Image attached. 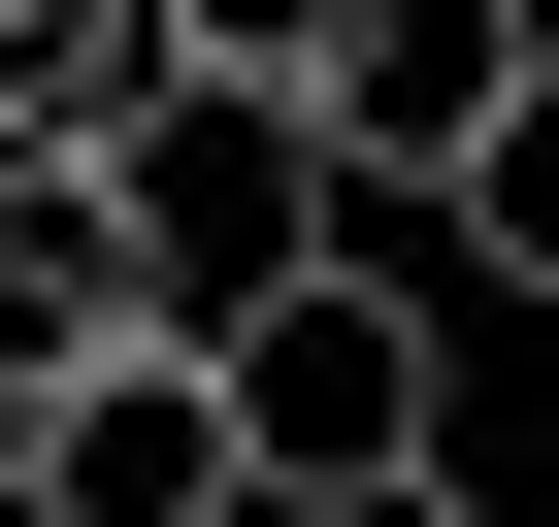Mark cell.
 Here are the masks:
<instances>
[{
  "instance_id": "1",
  "label": "cell",
  "mask_w": 559,
  "mask_h": 527,
  "mask_svg": "<svg viewBox=\"0 0 559 527\" xmlns=\"http://www.w3.org/2000/svg\"><path fill=\"white\" fill-rule=\"evenodd\" d=\"M230 363V429H263V527H428V461H461V363H428V264H263V297L198 330Z\"/></svg>"
},
{
  "instance_id": "2",
  "label": "cell",
  "mask_w": 559,
  "mask_h": 527,
  "mask_svg": "<svg viewBox=\"0 0 559 527\" xmlns=\"http://www.w3.org/2000/svg\"><path fill=\"white\" fill-rule=\"evenodd\" d=\"M99 165H132V264H165V330H230L263 264H330V132L263 99V67H165Z\"/></svg>"
},
{
  "instance_id": "3",
  "label": "cell",
  "mask_w": 559,
  "mask_h": 527,
  "mask_svg": "<svg viewBox=\"0 0 559 527\" xmlns=\"http://www.w3.org/2000/svg\"><path fill=\"white\" fill-rule=\"evenodd\" d=\"M34 527H263V429H230V363H198V330H99V363L34 396Z\"/></svg>"
},
{
  "instance_id": "4",
  "label": "cell",
  "mask_w": 559,
  "mask_h": 527,
  "mask_svg": "<svg viewBox=\"0 0 559 527\" xmlns=\"http://www.w3.org/2000/svg\"><path fill=\"white\" fill-rule=\"evenodd\" d=\"M526 99V0H330V67H297V132H330V198H428L461 132Z\"/></svg>"
},
{
  "instance_id": "5",
  "label": "cell",
  "mask_w": 559,
  "mask_h": 527,
  "mask_svg": "<svg viewBox=\"0 0 559 527\" xmlns=\"http://www.w3.org/2000/svg\"><path fill=\"white\" fill-rule=\"evenodd\" d=\"M99 330H165L132 165H0V363H99Z\"/></svg>"
},
{
  "instance_id": "6",
  "label": "cell",
  "mask_w": 559,
  "mask_h": 527,
  "mask_svg": "<svg viewBox=\"0 0 559 527\" xmlns=\"http://www.w3.org/2000/svg\"><path fill=\"white\" fill-rule=\"evenodd\" d=\"M198 34H165V0H0V165H99L132 99H165Z\"/></svg>"
},
{
  "instance_id": "7",
  "label": "cell",
  "mask_w": 559,
  "mask_h": 527,
  "mask_svg": "<svg viewBox=\"0 0 559 527\" xmlns=\"http://www.w3.org/2000/svg\"><path fill=\"white\" fill-rule=\"evenodd\" d=\"M428 231L493 264V297H559V34H526V99H493V132L428 165Z\"/></svg>"
},
{
  "instance_id": "8",
  "label": "cell",
  "mask_w": 559,
  "mask_h": 527,
  "mask_svg": "<svg viewBox=\"0 0 559 527\" xmlns=\"http://www.w3.org/2000/svg\"><path fill=\"white\" fill-rule=\"evenodd\" d=\"M165 34H198V67H263V99H297V67H330V0H165Z\"/></svg>"
},
{
  "instance_id": "9",
  "label": "cell",
  "mask_w": 559,
  "mask_h": 527,
  "mask_svg": "<svg viewBox=\"0 0 559 527\" xmlns=\"http://www.w3.org/2000/svg\"><path fill=\"white\" fill-rule=\"evenodd\" d=\"M0 527H34V494H0Z\"/></svg>"
}]
</instances>
